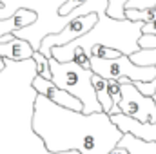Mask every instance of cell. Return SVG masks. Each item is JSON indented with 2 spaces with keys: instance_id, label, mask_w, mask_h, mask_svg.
<instances>
[{
  "instance_id": "cell-21",
  "label": "cell",
  "mask_w": 156,
  "mask_h": 154,
  "mask_svg": "<svg viewBox=\"0 0 156 154\" xmlns=\"http://www.w3.org/2000/svg\"><path fill=\"white\" fill-rule=\"evenodd\" d=\"M0 9H4V2H0Z\"/></svg>"
},
{
  "instance_id": "cell-17",
  "label": "cell",
  "mask_w": 156,
  "mask_h": 154,
  "mask_svg": "<svg viewBox=\"0 0 156 154\" xmlns=\"http://www.w3.org/2000/svg\"><path fill=\"white\" fill-rule=\"evenodd\" d=\"M134 85H136V89H138L142 94H145V96H151V94L156 93V78L153 82H138V83H134Z\"/></svg>"
},
{
  "instance_id": "cell-3",
  "label": "cell",
  "mask_w": 156,
  "mask_h": 154,
  "mask_svg": "<svg viewBox=\"0 0 156 154\" xmlns=\"http://www.w3.org/2000/svg\"><path fill=\"white\" fill-rule=\"evenodd\" d=\"M91 71L105 80H122L129 78L131 82H153L156 78V65L151 67H142L136 65L129 54H122L113 60H100V58H91Z\"/></svg>"
},
{
  "instance_id": "cell-8",
  "label": "cell",
  "mask_w": 156,
  "mask_h": 154,
  "mask_svg": "<svg viewBox=\"0 0 156 154\" xmlns=\"http://www.w3.org/2000/svg\"><path fill=\"white\" fill-rule=\"evenodd\" d=\"M35 53V47L31 45V42L26 38L15 37L9 42L0 44V56L5 60H13V62H24V60H31Z\"/></svg>"
},
{
  "instance_id": "cell-1",
  "label": "cell",
  "mask_w": 156,
  "mask_h": 154,
  "mask_svg": "<svg viewBox=\"0 0 156 154\" xmlns=\"http://www.w3.org/2000/svg\"><path fill=\"white\" fill-rule=\"evenodd\" d=\"M31 129L51 154H109L123 136L109 114L69 111L42 94L33 102Z\"/></svg>"
},
{
  "instance_id": "cell-20",
  "label": "cell",
  "mask_w": 156,
  "mask_h": 154,
  "mask_svg": "<svg viewBox=\"0 0 156 154\" xmlns=\"http://www.w3.org/2000/svg\"><path fill=\"white\" fill-rule=\"evenodd\" d=\"M4 67H5V60H4V58L0 56V73L4 71Z\"/></svg>"
},
{
  "instance_id": "cell-9",
  "label": "cell",
  "mask_w": 156,
  "mask_h": 154,
  "mask_svg": "<svg viewBox=\"0 0 156 154\" xmlns=\"http://www.w3.org/2000/svg\"><path fill=\"white\" fill-rule=\"evenodd\" d=\"M93 87H94V93H96V98L102 105V111L105 114H111L113 111V100L109 96V87H107V80L98 75L93 73Z\"/></svg>"
},
{
  "instance_id": "cell-15",
  "label": "cell",
  "mask_w": 156,
  "mask_h": 154,
  "mask_svg": "<svg viewBox=\"0 0 156 154\" xmlns=\"http://www.w3.org/2000/svg\"><path fill=\"white\" fill-rule=\"evenodd\" d=\"M85 2H87V0H66V2L58 7V15H60V16H69L75 9L82 7Z\"/></svg>"
},
{
  "instance_id": "cell-19",
  "label": "cell",
  "mask_w": 156,
  "mask_h": 154,
  "mask_svg": "<svg viewBox=\"0 0 156 154\" xmlns=\"http://www.w3.org/2000/svg\"><path fill=\"white\" fill-rule=\"evenodd\" d=\"M109 154H129V152H127L125 149H122V147H115V149H113Z\"/></svg>"
},
{
  "instance_id": "cell-4",
  "label": "cell",
  "mask_w": 156,
  "mask_h": 154,
  "mask_svg": "<svg viewBox=\"0 0 156 154\" xmlns=\"http://www.w3.org/2000/svg\"><path fill=\"white\" fill-rule=\"evenodd\" d=\"M98 24V13H85V15H78V11L75 9L71 15H69V22L58 31V33H53V35H47L44 37L40 42L38 51L42 54H45L47 58H51V49L56 47V45H66V44H71L75 40L82 38L83 35H87L94 26Z\"/></svg>"
},
{
  "instance_id": "cell-14",
  "label": "cell",
  "mask_w": 156,
  "mask_h": 154,
  "mask_svg": "<svg viewBox=\"0 0 156 154\" xmlns=\"http://www.w3.org/2000/svg\"><path fill=\"white\" fill-rule=\"evenodd\" d=\"M129 0H107L105 15L113 20H125V5Z\"/></svg>"
},
{
  "instance_id": "cell-11",
  "label": "cell",
  "mask_w": 156,
  "mask_h": 154,
  "mask_svg": "<svg viewBox=\"0 0 156 154\" xmlns=\"http://www.w3.org/2000/svg\"><path fill=\"white\" fill-rule=\"evenodd\" d=\"M125 20L149 24V22L156 20V7H149V9H125Z\"/></svg>"
},
{
  "instance_id": "cell-10",
  "label": "cell",
  "mask_w": 156,
  "mask_h": 154,
  "mask_svg": "<svg viewBox=\"0 0 156 154\" xmlns=\"http://www.w3.org/2000/svg\"><path fill=\"white\" fill-rule=\"evenodd\" d=\"M89 56L91 58H100V60H113L122 56V51H118L115 47H109L105 44H93L89 49Z\"/></svg>"
},
{
  "instance_id": "cell-18",
  "label": "cell",
  "mask_w": 156,
  "mask_h": 154,
  "mask_svg": "<svg viewBox=\"0 0 156 154\" xmlns=\"http://www.w3.org/2000/svg\"><path fill=\"white\" fill-rule=\"evenodd\" d=\"M142 35H153V37H156V20L142 26Z\"/></svg>"
},
{
  "instance_id": "cell-2",
  "label": "cell",
  "mask_w": 156,
  "mask_h": 154,
  "mask_svg": "<svg viewBox=\"0 0 156 154\" xmlns=\"http://www.w3.org/2000/svg\"><path fill=\"white\" fill-rule=\"evenodd\" d=\"M51 67V82L67 91L82 102V113L93 114V113H104L102 105L96 98L94 87H93V71L78 65L76 62H56L55 58H49Z\"/></svg>"
},
{
  "instance_id": "cell-16",
  "label": "cell",
  "mask_w": 156,
  "mask_h": 154,
  "mask_svg": "<svg viewBox=\"0 0 156 154\" xmlns=\"http://www.w3.org/2000/svg\"><path fill=\"white\" fill-rule=\"evenodd\" d=\"M156 0H129L125 9H149V7H154Z\"/></svg>"
},
{
  "instance_id": "cell-5",
  "label": "cell",
  "mask_w": 156,
  "mask_h": 154,
  "mask_svg": "<svg viewBox=\"0 0 156 154\" xmlns=\"http://www.w3.org/2000/svg\"><path fill=\"white\" fill-rule=\"evenodd\" d=\"M122 83V100L118 103L120 113L129 118H134L140 123H156V102L153 96L142 94L134 82L129 78L118 80Z\"/></svg>"
},
{
  "instance_id": "cell-6",
  "label": "cell",
  "mask_w": 156,
  "mask_h": 154,
  "mask_svg": "<svg viewBox=\"0 0 156 154\" xmlns=\"http://www.w3.org/2000/svg\"><path fill=\"white\" fill-rule=\"evenodd\" d=\"M31 87L35 89L37 94L45 96V98H47L49 102H53L55 105H60V107L69 109V111H80V113H82V102H80L78 98H75L73 94H69L67 91L56 87L51 80H45V78L35 75L33 82H31Z\"/></svg>"
},
{
  "instance_id": "cell-12",
  "label": "cell",
  "mask_w": 156,
  "mask_h": 154,
  "mask_svg": "<svg viewBox=\"0 0 156 154\" xmlns=\"http://www.w3.org/2000/svg\"><path fill=\"white\" fill-rule=\"evenodd\" d=\"M129 58L142 67H151L156 65V49H138L136 53L129 54Z\"/></svg>"
},
{
  "instance_id": "cell-22",
  "label": "cell",
  "mask_w": 156,
  "mask_h": 154,
  "mask_svg": "<svg viewBox=\"0 0 156 154\" xmlns=\"http://www.w3.org/2000/svg\"><path fill=\"white\" fill-rule=\"evenodd\" d=\"M154 7H156V5H154Z\"/></svg>"
},
{
  "instance_id": "cell-7",
  "label": "cell",
  "mask_w": 156,
  "mask_h": 154,
  "mask_svg": "<svg viewBox=\"0 0 156 154\" xmlns=\"http://www.w3.org/2000/svg\"><path fill=\"white\" fill-rule=\"evenodd\" d=\"M38 20V13L35 9H27V7H20L16 9L11 16H7L5 20H0V37L5 35H15L20 29L29 27L31 24H35Z\"/></svg>"
},
{
  "instance_id": "cell-13",
  "label": "cell",
  "mask_w": 156,
  "mask_h": 154,
  "mask_svg": "<svg viewBox=\"0 0 156 154\" xmlns=\"http://www.w3.org/2000/svg\"><path fill=\"white\" fill-rule=\"evenodd\" d=\"M31 60L35 62V75H37V76L45 78V80H51L49 58H47L45 54H42L38 49H35V53H33V58H31Z\"/></svg>"
}]
</instances>
